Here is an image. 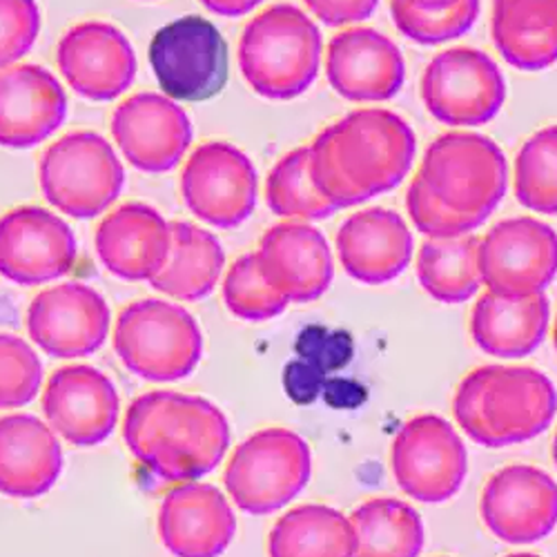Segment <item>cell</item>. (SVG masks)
Masks as SVG:
<instances>
[{
  "label": "cell",
  "instance_id": "obj_43",
  "mask_svg": "<svg viewBox=\"0 0 557 557\" xmlns=\"http://www.w3.org/2000/svg\"><path fill=\"white\" fill-rule=\"evenodd\" d=\"M408 3L414 8H424V10H440V8L453 5L455 0H408Z\"/></svg>",
  "mask_w": 557,
  "mask_h": 557
},
{
  "label": "cell",
  "instance_id": "obj_40",
  "mask_svg": "<svg viewBox=\"0 0 557 557\" xmlns=\"http://www.w3.org/2000/svg\"><path fill=\"white\" fill-rule=\"evenodd\" d=\"M310 172H312V181L317 185V190L326 197V201L333 203L337 210L363 203V199L350 188V183L342 174V170L333 157L326 129H323L310 146Z\"/></svg>",
  "mask_w": 557,
  "mask_h": 557
},
{
  "label": "cell",
  "instance_id": "obj_13",
  "mask_svg": "<svg viewBox=\"0 0 557 557\" xmlns=\"http://www.w3.org/2000/svg\"><path fill=\"white\" fill-rule=\"evenodd\" d=\"M480 270L495 295H540L557 276V232L533 216L499 221L480 242Z\"/></svg>",
  "mask_w": 557,
  "mask_h": 557
},
{
  "label": "cell",
  "instance_id": "obj_31",
  "mask_svg": "<svg viewBox=\"0 0 557 557\" xmlns=\"http://www.w3.org/2000/svg\"><path fill=\"white\" fill-rule=\"evenodd\" d=\"M355 529L352 557H420L424 522L417 510L395 497H375L350 516Z\"/></svg>",
  "mask_w": 557,
  "mask_h": 557
},
{
  "label": "cell",
  "instance_id": "obj_26",
  "mask_svg": "<svg viewBox=\"0 0 557 557\" xmlns=\"http://www.w3.org/2000/svg\"><path fill=\"white\" fill-rule=\"evenodd\" d=\"M63 473V448L48 422L16 412L0 417V493L34 499L50 493Z\"/></svg>",
  "mask_w": 557,
  "mask_h": 557
},
{
  "label": "cell",
  "instance_id": "obj_4",
  "mask_svg": "<svg viewBox=\"0 0 557 557\" xmlns=\"http://www.w3.org/2000/svg\"><path fill=\"white\" fill-rule=\"evenodd\" d=\"M114 350L132 375L146 382L190 377L203 357L197 319L165 299H138L123 308L114 326Z\"/></svg>",
  "mask_w": 557,
  "mask_h": 557
},
{
  "label": "cell",
  "instance_id": "obj_37",
  "mask_svg": "<svg viewBox=\"0 0 557 557\" xmlns=\"http://www.w3.org/2000/svg\"><path fill=\"white\" fill-rule=\"evenodd\" d=\"M42 386V363L21 337L0 333V410L23 408Z\"/></svg>",
  "mask_w": 557,
  "mask_h": 557
},
{
  "label": "cell",
  "instance_id": "obj_14",
  "mask_svg": "<svg viewBox=\"0 0 557 557\" xmlns=\"http://www.w3.org/2000/svg\"><path fill=\"white\" fill-rule=\"evenodd\" d=\"M78 257L72 227L36 206L0 216V276L16 286H42L65 276Z\"/></svg>",
  "mask_w": 557,
  "mask_h": 557
},
{
  "label": "cell",
  "instance_id": "obj_36",
  "mask_svg": "<svg viewBox=\"0 0 557 557\" xmlns=\"http://www.w3.org/2000/svg\"><path fill=\"white\" fill-rule=\"evenodd\" d=\"M391 14L395 27L410 40L420 45H440L467 34L478 16L480 0H455L453 5L440 10L414 8L408 0H393Z\"/></svg>",
  "mask_w": 557,
  "mask_h": 557
},
{
  "label": "cell",
  "instance_id": "obj_32",
  "mask_svg": "<svg viewBox=\"0 0 557 557\" xmlns=\"http://www.w3.org/2000/svg\"><path fill=\"white\" fill-rule=\"evenodd\" d=\"M480 237L461 235L453 239H429L417 255V278L426 295L440 304L469 301L482 286Z\"/></svg>",
  "mask_w": 557,
  "mask_h": 557
},
{
  "label": "cell",
  "instance_id": "obj_46",
  "mask_svg": "<svg viewBox=\"0 0 557 557\" xmlns=\"http://www.w3.org/2000/svg\"><path fill=\"white\" fill-rule=\"evenodd\" d=\"M553 346L557 350V317H555V329H553Z\"/></svg>",
  "mask_w": 557,
  "mask_h": 557
},
{
  "label": "cell",
  "instance_id": "obj_42",
  "mask_svg": "<svg viewBox=\"0 0 557 557\" xmlns=\"http://www.w3.org/2000/svg\"><path fill=\"white\" fill-rule=\"evenodd\" d=\"M199 3L223 18H239L250 14L255 8H259L263 0H199Z\"/></svg>",
  "mask_w": 557,
  "mask_h": 557
},
{
  "label": "cell",
  "instance_id": "obj_16",
  "mask_svg": "<svg viewBox=\"0 0 557 557\" xmlns=\"http://www.w3.org/2000/svg\"><path fill=\"white\" fill-rule=\"evenodd\" d=\"M112 136L132 168L163 174L174 170L193 146V123L174 99L144 91L112 114Z\"/></svg>",
  "mask_w": 557,
  "mask_h": 557
},
{
  "label": "cell",
  "instance_id": "obj_3",
  "mask_svg": "<svg viewBox=\"0 0 557 557\" xmlns=\"http://www.w3.org/2000/svg\"><path fill=\"white\" fill-rule=\"evenodd\" d=\"M321 50V32L308 14L295 5H272L246 25L239 70L255 95L293 101L317 81Z\"/></svg>",
  "mask_w": 557,
  "mask_h": 557
},
{
  "label": "cell",
  "instance_id": "obj_20",
  "mask_svg": "<svg viewBox=\"0 0 557 557\" xmlns=\"http://www.w3.org/2000/svg\"><path fill=\"white\" fill-rule=\"evenodd\" d=\"M257 259L265 282L288 304H310L326 295L335 276L326 237L301 221L272 225L261 237Z\"/></svg>",
  "mask_w": 557,
  "mask_h": 557
},
{
  "label": "cell",
  "instance_id": "obj_30",
  "mask_svg": "<svg viewBox=\"0 0 557 557\" xmlns=\"http://www.w3.org/2000/svg\"><path fill=\"white\" fill-rule=\"evenodd\" d=\"M350 518L323 504L297 506L278 518L268 537L270 557H352Z\"/></svg>",
  "mask_w": 557,
  "mask_h": 557
},
{
  "label": "cell",
  "instance_id": "obj_15",
  "mask_svg": "<svg viewBox=\"0 0 557 557\" xmlns=\"http://www.w3.org/2000/svg\"><path fill=\"white\" fill-rule=\"evenodd\" d=\"M110 323L103 295L78 282L42 290L27 310L29 339L54 359L95 355L108 342Z\"/></svg>",
  "mask_w": 557,
  "mask_h": 557
},
{
  "label": "cell",
  "instance_id": "obj_28",
  "mask_svg": "<svg viewBox=\"0 0 557 557\" xmlns=\"http://www.w3.org/2000/svg\"><path fill=\"white\" fill-rule=\"evenodd\" d=\"M491 29L508 65L542 72L557 63V0H493Z\"/></svg>",
  "mask_w": 557,
  "mask_h": 557
},
{
  "label": "cell",
  "instance_id": "obj_8",
  "mask_svg": "<svg viewBox=\"0 0 557 557\" xmlns=\"http://www.w3.org/2000/svg\"><path fill=\"white\" fill-rule=\"evenodd\" d=\"M420 176L431 193L459 214L482 221L493 214L508 188V165L488 136L448 132L424 154Z\"/></svg>",
  "mask_w": 557,
  "mask_h": 557
},
{
  "label": "cell",
  "instance_id": "obj_18",
  "mask_svg": "<svg viewBox=\"0 0 557 557\" xmlns=\"http://www.w3.org/2000/svg\"><path fill=\"white\" fill-rule=\"evenodd\" d=\"M480 516L506 544H533L557 527V482L542 469L513 463L484 486Z\"/></svg>",
  "mask_w": 557,
  "mask_h": 557
},
{
  "label": "cell",
  "instance_id": "obj_27",
  "mask_svg": "<svg viewBox=\"0 0 557 557\" xmlns=\"http://www.w3.org/2000/svg\"><path fill=\"white\" fill-rule=\"evenodd\" d=\"M550 321L544 293L531 297H502L484 293L471 317V335L478 348L491 357L520 359L540 348Z\"/></svg>",
  "mask_w": 557,
  "mask_h": 557
},
{
  "label": "cell",
  "instance_id": "obj_19",
  "mask_svg": "<svg viewBox=\"0 0 557 557\" xmlns=\"http://www.w3.org/2000/svg\"><path fill=\"white\" fill-rule=\"evenodd\" d=\"M57 63L76 95L97 103L125 95L138 70L129 38L103 21L72 27L59 42Z\"/></svg>",
  "mask_w": 557,
  "mask_h": 557
},
{
  "label": "cell",
  "instance_id": "obj_9",
  "mask_svg": "<svg viewBox=\"0 0 557 557\" xmlns=\"http://www.w3.org/2000/svg\"><path fill=\"white\" fill-rule=\"evenodd\" d=\"M150 65L174 101H210L227 81V45L214 23L197 14L161 27L150 42Z\"/></svg>",
  "mask_w": 557,
  "mask_h": 557
},
{
  "label": "cell",
  "instance_id": "obj_39",
  "mask_svg": "<svg viewBox=\"0 0 557 557\" xmlns=\"http://www.w3.org/2000/svg\"><path fill=\"white\" fill-rule=\"evenodd\" d=\"M40 25L36 0H0V70L16 65L29 54Z\"/></svg>",
  "mask_w": 557,
  "mask_h": 557
},
{
  "label": "cell",
  "instance_id": "obj_22",
  "mask_svg": "<svg viewBox=\"0 0 557 557\" xmlns=\"http://www.w3.org/2000/svg\"><path fill=\"white\" fill-rule=\"evenodd\" d=\"M235 535V510L216 486L185 482L165 495L159 537L174 557H219Z\"/></svg>",
  "mask_w": 557,
  "mask_h": 557
},
{
  "label": "cell",
  "instance_id": "obj_6",
  "mask_svg": "<svg viewBox=\"0 0 557 557\" xmlns=\"http://www.w3.org/2000/svg\"><path fill=\"white\" fill-rule=\"evenodd\" d=\"M326 134L342 174L363 201L397 188L412 168L414 134L395 112L357 110Z\"/></svg>",
  "mask_w": 557,
  "mask_h": 557
},
{
  "label": "cell",
  "instance_id": "obj_41",
  "mask_svg": "<svg viewBox=\"0 0 557 557\" xmlns=\"http://www.w3.org/2000/svg\"><path fill=\"white\" fill-rule=\"evenodd\" d=\"M306 8L329 27H342L373 16L380 0H304Z\"/></svg>",
  "mask_w": 557,
  "mask_h": 557
},
{
  "label": "cell",
  "instance_id": "obj_12",
  "mask_svg": "<svg viewBox=\"0 0 557 557\" xmlns=\"http://www.w3.org/2000/svg\"><path fill=\"white\" fill-rule=\"evenodd\" d=\"M422 99L440 123L475 127L499 114L506 83L491 57L471 48H455L437 54L424 70Z\"/></svg>",
  "mask_w": 557,
  "mask_h": 557
},
{
  "label": "cell",
  "instance_id": "obj_23",
  "mask_svg": "<svg viewBox=\"0 0 557 557\" xmlns=\"http://www.w3.org/2000/svg\"><path fill=\"white\" fill-rule=\"evenodd\" d=\"M67 95L59 78L40 65L0 70V148L29 150L63 125Z\"/></svg>",
  "mask_w": 557,
  "mask_h": 557
},
{
  "label": "cell",
  "instance_id": "obj_34",
  "mask_svg": "<svg viewBox=\"0 0 557 557\" xmlns=\"http://www.w3.org/2000/svg\"><path fill=\"white\" fill-rule=\"evenodd\" d=\"M518 203L537 214H557V125L540 129L516 161Z\"/></svg>",
  "mask_w": 557,
  "mask_h": 557
},
{
  "label": "cell",
  "instance_id": "obj_10",
  "mask_svg": "<svg viewBox=\"0 0 557 557\" xmlns=\"http://www.w3.org/2000/svg\"><path fill=\"white\" fill-rule=\"evenodd\" d=\"M391 467L399 488L424 504L450 499L467 480L469 455L457 431L437 414H420L393 442Z\"/></svg>",
  "mask_w": 557,
  "mask_h": 557
},
{
  "label": "cell",
  "instance_id": "obj_44",
  "mask_svg": "<svg viewBox=\"0 0 557 557\" xmlns=\"http://www.w3.org/2000/svg\"><path fill=\"white\" fill-rule=\"evenodd\" d=\"M553 461H555V467H557V433L553 437Z\"/></svg>",
  "mask_w": 557,
  "mask_h": 557
},
{
  "label": "cell",
  "instance_id": "obj_38",
  "mask_svg": "<svg viewBox=\"0 0 557 557\" xmlns=\"http://www.w3.org/2000/svg\"><path fill=\"white\" fill-rule=\"evenodd\" d=\"M406 208L414 227L429 239H453L461 235H471L473 230H478L484 223L478 216L459 214L450 210L431 193V188L420 174H417L408 185Z\"/></svg>",
  "mask_w": 557,
  "mask_h": 557
},
{
  "label": "cell",
  "instance_id": "obj_24",
  "mask_svg": "<svg viewBox=\"0 0 557 557\" xmlns=\"http://www.w3.org/2000/svg\"><path fill=\"white\" fill-rule=\"evenodd\" d=\"M337 255L348 276L368 286L397 278L412 259V235L395 210L368 208L337 232Z\"/></svg>",
  "mask_w": 557,
  "mask_h": 557
},
{
  "label": "cell",
  "instance_id": "obj_21",
  "mask_svg": "<svg viewBox=\"0 0 557 557\" xmlns=\"http://www.w3.org/2000/svg\"><path fill=\"white\" fill-rule=\"evenodd\" d=\"M326 76L346 101L380 103L404 87L406 63L397 45L370 27L346 29L329 42Z\"/></svg>",
  "mask_w": 557,
  "mask_h": 557
},
{
  "label": "cell",
  "instance_id": "obj_17",
  "mask_svg": "<svg viewBox=\"0 0 557 557\" xmlns=\"http://www.w3.org/2000/svg\"><path fill=\"white\" fill-rule=\"evenodd\" d=\"M121 397L114 382L95 366H65L42 393V414L72 446L103 444L119 424Z\"/></svg>",
  "mask_w": 557,
  "mask_h": 557
},
{
  "label": "cell",
  "instance_id": "obj_35",
  "mask_svg": "<svg viewBox=\"0 0 557 557\" xmlns=\"http://www.w3.org/2000/svg\"><path fill=\"white\" fill-rule=\"evenodd\" d=\"M223 301L232 314L250 323L270 321L288 308V299L265 282L257 252L230 265L223 278Z\"/></svg>",
  "mask_w": 557,
  "mask_h": 557
},
{
  "label": "cell",
  "instance_id": "obj_2",
  "mask_svg": "<svg viewBox=\"0 0 557 557\" xmlns=\"http://www.w3.org/2000/svg\"><path fill=\"white\" fill-rule=\"evenodd\" d=\"M557 391L529 366H482L461 380L453 399L459 429L475 444L504 448L542 435L555 420Z\"/></svg>",
  "mask_w": 557,
  "mask_h": 557
},
{
  "label": "cell",
  "instance_id": "obj_7",
  "mask_svg": "<svg viewBox=\"0 0 557 557\" xmlns=\"http://www.w3.org/2000/svg\"><path fill=\"white\" fill-rule=\"evenodd\" d=\"M310 473L312 455L306 440L286 429H265L232 453L223 484L244 513L270 516L306 488Z\"/></svg>",
  "mask_w": 557,
  "mask_h": 557
},
{
  "label": "cell",
  "instance_id": "obj_1",
  "mask_svg": "<svg viewBox=\"0 0 557 557\" xmlns=\"http://www.w3.org/2000/svg\"><path fill=\"white\" fill-rule=\"evenodd\" d=\"M123 440L144 469L163 482H197L223 461L230 424L210 399L176 391L136 397L123 420Z\"/></svg>",
  "mask_w": 557,
  "mask_h": 557
},
{
  "label": "cell",
  "instance_id": "obj_11",
  "mask_svg": "<svg viewBox=\"0 0 557 557\" xmlns=\"http://www.w3.org/2000/svg\"><path fill=\"white\" fill-rule=\"evenodd\" d=\"M181 195L188 210L212 227H239L257 208L259 174L248 154L225 141L203 144L185 161Z\"/></svg>",
  "mask_w": 557,
  "mask_h": 557
},
{
  "label": "cell",
  "instance_id": "obj_45",
  "mask_svg": "<svg viewBox=\"0 0 557 557\" xmlns=\"http://www.w3.org/2000/svg\"><path fill=\"white\" fill-rule=\"evenodd\" d=\"M506 557H540L535 553H513V555H506Z\"/></svg>",
  "mask_w": 557,
  "mask_h": 557
},
{
  "label": "cell",
  "instance_id": "obj_29",
  "mask_svg": "<svg viewBox=\"0 0 557 557\" xmlns=\"http://www.w3.org/2000/svg\"><path fill=\"white\" fill-rule=\"evenodd\" d=\"M170 227V255L150 286L178 301L206 299L216 288L225 268L223 246L212 232L195 223L174 221Z\"/></svg>",
  "mask_w": 557,
  "mask_h": 557
},
{
  "label": "cell",
  "instance_id": "obj_25",
  "mask_svg": "<svg viewBox=\"0 0 557 557\" xmlns=\"http://www.w3.org/2000/svg\"><path fill=\"white\" fill-rule=\"evenodd\" d=\"M172 246V227L146 203H125L97 230L101 263L125 282H152L163 270Z\"/></svg>",
  "mask_w": 557,
  "mask_h": 557
},
{
  "label": "cell",
  "instance_id": "obj_33",
  "mask_svg": "<svg viewBox=\"0 0 557 557\" xmlns=\"http://www.w3.org/2000/svg\"><path fill=\"white\" fill-rule=\"evenodd\" d=\"M265 203L272 214L290 221H321L337 212L312 181L310 148H299L278 161L265 181Z\"/></svg>",
  "mask_w": 557,
  "mask_h": 557
},
{
  "label": "cell",
  "instance_id": "obj_5",
  "mask_svg": "<svg viewBox=\"0 0 557 557\" xmlns=\"http://www.w3.org/2000/svg\"><path fill=\"white\" fill-rule=\"evenodd\" d=\"M42 197L72 219H95L121 197L125 168L106 136L72 132L45 150L38 165Z\"/></svg>",
  "mask_w": 557,
  "mask_h": 557
}]
</instances>
